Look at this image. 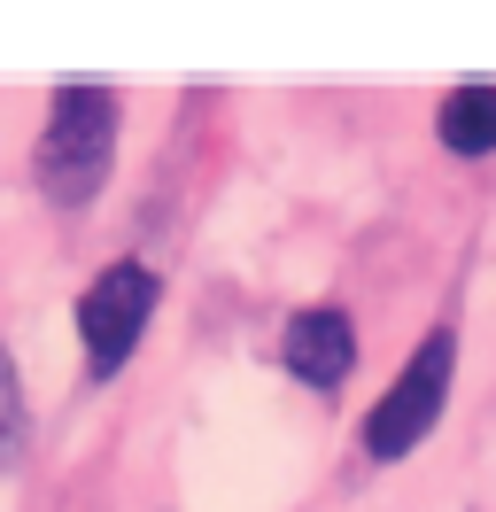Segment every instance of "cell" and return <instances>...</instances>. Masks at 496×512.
I'll return each instance as SVG.
<instances>
[{
	"label": "cell",
	"mask_w": 496,
	"mask_h": 512,
	"mask_svg": "<svg viewBox=\"0 0 496 512\" xmlns=\"http://www.w3.org/2000/svg\"><path fill=\"white\" fill-rule=\"evenodd\" d=\"M109 163H117V94L101 78H62L47 132L31 148V179L55 210H86L93 194L109 187Z\"/></svg>",
	"instance_id": "obj_1"
},
{
	"label": "cell",
	"mask_w": 496,
	"mask_h": 512,
	"mask_svg": "<svg viewBox=\"0 0 496 512\" xmlns=\"http://www.w3.org/2000/svg\"><path fill=\"white\" fill-rule=\"evenodd\" d=\"M450 381H458V334H450V326H434L427 342L411 350V365L396 373V388L372 404V419H365V458H380V466L411 458V450L434 435L442 404H450Z\"/></svg>",
	"instance_id": "obj_2"
},
{
	"label": "cell",
	"mask_w": 496,
	"mask_h": 512,
	"mask_svg": "<svg viewBox=\"0 0 496 512\" xmlns=\"http://www.w3.org/2000/svg\"><path fill=\"white\" fill-rule=\"evenodd\" d=\"M155 319V272L148 264H109L86 295H78V342H86V373L93 381H117L124 357L140 350V334Z\"/></svg>",
	"instance_id": "obj_3"
},
{
	"label": "cell",
	"mask_w": 496,
	"mask_h": 512,
	"mask_svg": "<svg viewBox=\"0 0 496 512\" xmlns=\"http://www.w3.org/2000/svg\"><path fill=\"white\" fill-rule=\"evenodd\" d=\"M279 357H287V373H295L303 388L334 396V388L357 373V326H349V311H334V303H310V311L287 319Z\"/></svg>",
	"instance_id": "obj_4"
},
{
	"label": "cell",
	"mask_w": 496,
	"mask_h": 512,
	"mask_svg": "<svg viewBox=\"0 0 496 512\" xmlns=\"http://www.w3.org/2000/svg\"><path fill=\"white\" fill-rule=\"evenodd\" d=\"M434 132H442L450 156H489V148H496V86H489V78L450 86L442 109H434Z\"/></svg>",
	"instance_id": "obj_5"
},
{
	"label": "cell",
	"mask_w": 496,
	"mask_h": 512,
	"mask_svg": "<svg viewBox=\"0 0 496 512\" xmlns=\"http://www.w3.org/2000/svg\"><path fill=\"white\" fill-rule=\"evenodd\" d=\"M24 443H31L24 381H16V365H8V350H0V474H16V466H24Z\"/></svg>",
	"instance_id": "obj_6"
}]
</instances>
